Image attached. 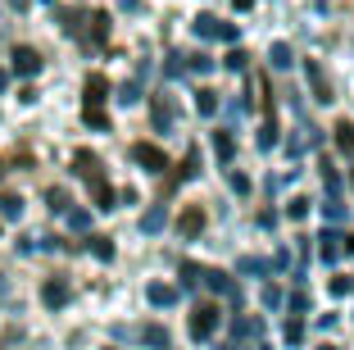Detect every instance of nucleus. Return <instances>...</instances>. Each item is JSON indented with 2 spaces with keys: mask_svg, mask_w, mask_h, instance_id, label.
<instances>
[{
  "mask_svg": "<svg viewBox=\"0 0 354 350\" xmlns=\"http://www.w3.org/2000/svg\"><path fill=\"white\" fill-rule=\"evenodd\" d=\"M300 337H304V319H300V314H295V319L286 323V341H291V346H295V341H300Z\"/></svg>",
  "mask_w": 354,
  "mask_h": 350,
  "instance_id": "obj_36",
  "label": "nucleus"
},
{
  "mask_svg": "<svg viewBox=\"0 0 354 350\" xmlns=\"http://www.w3.org/2000/svg\"><path fill=\"white\" fill-rule=\"evenodd\" d=\"M41 300H46L50 309H64V305H68V282H64V278H50V282L41 287Z\"/></svg>",
  "mask_w": 354,
  "mask_h": 350,
  "instance_id": "obj_8",
  "label": "nucleus"
},
{
  "mask_svg": "<svg viewBox=\"0 0 354 350\" xmlns=\"http://www.w3.org/2000/svg\"><path fill=\"white\" fill-rule=\"evenodd\" d=\"M191 32H196L200 42H236V23H223V19H214V14H196Z\"/></svg>",
  "mask_w": 354,
  "mask_h": 350,
  "instance_id": "obj_1",
  "label": "nucleus"
},
{
  "mask_svg": "<svg viewBox=\"0 0 354 350\" xmlns=\"http://www.w3.org/2000/svg\"><path fill=\"white\" fill-rule=\"evenodd\" d=\"M241 273H263V268H268V264H263V259H254V255H245V259H241Z\"/></svg>",
  "mask_w": 354,
  "mask_h": 350,
  "instance_id": "obj_37",
  "label": "nucleus"
},
{
  "mask_svg": "<svg viewBox=\"0 0 354 350\" xmlns=\"http://www.w3.org/2000/svg\"><path fill=\"white\" fill-rule=\"evenodd\" d=\"M146 346H155V350L164 346V350H168V332L159 328V323H150V328H146Z\"/></svg>",
  "mask_w": 354,
  "mask_h": 350,
  "instance_id": "obj_30",
  "label": "nucleus"
},
{
  "mask_svg": "<svg viewBox=\"0 0 354 350\" xmlns=\"http://www.w3.org/2000/svg\"><path fill=\"white\" fill-rule=\"evenodd\" d=\"M318 255H323L327 264H336V259H341V237H336L332 227H327L323 237H318Z\"/></svg>",
  "mask_w": 354,
  "mask_h": 350,
  "instance_id": "obj_12",
  "label": "nucleus"
},
{
  "mask_svg": "<svg viewBox=\"0 0 354 350\" xmlns=\"http://www.w3.org/2000/svg\"><path fill=\"white\" fill-rule=\"evenodd\" d=\"M82 123L95 128V132H109V114H104V105H86V110H82Z\"/></svg>",
  "mask_w": 354,
  "mask_h": 350,
  "instance_id": "obj_15",
  "label": "nucleus"
},
{
  "mask_svg": "<svg viewBox=\"0 0 354 350\" xmlns=\"http://www.w3.org/2000/svg\"><path fill=\"white\" fill-rule=\"evenodd\" d=\"M10 5H14V10H23V5H28V0H10Z\"/></svg>",
  "mask_w": 354,
  "mask_h": 350,
  "instance_id": "obj_44",
  "label": "nucleus"
},
{
  "mask_svg": "<svg viewBox=\"0 0 354 350\" xmlns=\"http://www.w3.org/2000/svg\"><path fill=\"white\" fill-rule=\"evenodd\" d=\"M146 296H150V305H155V309H164V305H173V300H177V291H173V287H164V282H150Z\"/></svg>",
  "mask_w": 354,
  "mask_h": 350,
  "instance_id": "obj_16",
  "label": "nucleus"
},
{
  "mask_svg": "<svg viewBox=\"0 0 354 350\" xmlns=\"http://www.w3.org/2000/svg\"><path fill=\"white\" fill-rule=\"evenodd\" d=\"M263 305L277 309V305H281V291H277V287H263Z\"/></svg>",
  "mask_w": 354,
  "mask_h": 350,
  "instance_id": "obj_40",
  "label": "nucleus"
},
{
  "mask_svg": "<svg viewBox=\"0 0 354 350\" xmlns=\"http://www.w3.org/2000/svg\"><path fill=\"white\" fill-rule=\"evenodd\" d=\"M323 350H332V346H323Z\"/></svg>",
  "mask_w": 354,
  "mask_h": 350,
  "instance_id": "obj_45",
  "label": "nucleus"
},
{
  "mask_svg": "<svg viewBox=\"0 0 354 350\" xmlns=\"http://www.w3.org/2000/svg\"><path fill=\"white\" fill-rule=\"evenodd\" d=\"M0 218H5V223H19L23 218V196L5 191V196H0Z\"/></svg>",
  "mask_w": 354,
  "mask_h": 350,
  "instance_id": "obj_13",
  "label": "nucleus"
},
{
  "mask_svg": "<svg viewBox=\"0 0 354 350\" xmlns=\"http://www.w3.org/2000/svg\"><path fill=\"white\" fill-rule=\"evenodd\" d=\"M86 246H91V255L104 259V264L114 259V241H109V237H86Z\"/></svg>",
  "mask_w": 354,
  "mask_h": 350,
  "instance_id": "obj_22",
  "label": "nucleus"
},
{
  "mask_svg": "<svg viewBox=\"0 0 354 350\" xmlns=\"http://www.w3.org/2000/svg\"><path fill=\"white\" fill-rule=\"evenodd\" d=\"M91 200H95V209H114L118 191H114V186H109V182H104V186H95V191H91Z\"/></svg>",
  "mask_w": 354,
  "mask_h": 350,
  "instance_id": "obj_23",
  "label": "nucleus"
},
{
  "mask_svg": "<svg viewBox=\"0 0 354 350\" xmlns=\"http://www.w3.org/2000/svg\"><path fill=\"white\" fill-rule=\"evenodd\" d=\"M46 205H50L55 214H64V209H68V191H64V186H50V191H46Z\"/></svg>",
  "mask_w": 354,
  "mask_h": 350,
  "instance_id": "obj_26",
  "label": "nucleus"
},
{
  "mask_svg": "<svg viewBox=\"0 0 354 350\" xmlns=\"http://www.w3.org/2000/svg\"><path fill=\"white\" fill-rule=\"evenodd\" d=\"M214 155H218L223 164H232V155H236V137H232L227 128H218V132H214Z\"/></svg>",
  "mask_w": 354,
  "mask_h": 350,
  "instance_id": "obj_11",
  "label": "nucleus"
},
{
  "mask_svg": "<svg viewBox=\"0 0 354 350\" xmlns=\"http://www.w3.org/2000/svg\"><path fill=\"white\" fill-rule=\"evenodd\" d=\"M268 64H272V69H291V46H286V42H272L268 46Z\"/></svg>",
  "mask_w": 354,
  "mask_h": 350,
  "instance_id": "obj_21",
  "label": "nucleus"
},
{
  "mask_svg": "<svg viewBox=\"0 0 354 350\" xmlns=\"http://www.w3.org/2000/svg\"><path fill=\"white\" fill-rule=\"evenodd\" d=\"M187 69L205 78V73H214V60H209V55H187Z\"/></svg>",
  "mask_w": 354,
  "mask_h": 350,
  "instance_id": "obj_29",
  "label": "nucleus"
},
{
  "mask_svg": "<svg viewBox=\"0 0 354 350\" xmlns=\"http://www.w3.org/2000/svg\"><path fill=\"white\" fill-rule=\"evenodd\" d=\"M159 227H164V205H155V209L141 214V232H159Z\"/></svg>",
  "mask_w": 354,
  "mask_h": 350,
  "instance_id": "obj_25",
  "label": "nucleus"
},
{
  "mask_svg": "<svg viewBox=\"0 0 354 350\" xmlns=\"http://www.w3.org/2000/svg\"><path fill=\"white\" fill-rule=\"evenodd\" d=\"M82 91H86V105H104L109 100V78H104V73H91Z\"/></svg>",
  "mask_w": 354,
  "mask_h": 350,
  "instance_id": "obj_9",
  "label": "nucleus"
},
{
  "mask_svg": "<svg viewBox=\"0 0 354 350\" xmlns=\"http://www.w3.org/2000/svg\"><path fill=\"white\" fill-rule=\"evenodd\" d=\"M68 223H73V227H77V232H82V227H86V223H91V214H86V209H68Z\"/></svg>",
  "mask_w": 354,
  "mask_h": 350,
  "instance_id": "obj_38",
  "label": "nucleus"
},
{
  "mask_svg": "<svg viewBox=\"0 0 354 350\" xmlns=\"http://www.w3.org/2000/svg\"><path fill=\"white\" fill-rule=\"evenodd\" d=\"M272 146H277V119H268L259 128V150H272Z\"/></svg>",
  "mask_w": 354,
  "mask_h": 350,
  "instance_id": "obj_27",
  "label": "nucleus"
},
{
  "mask_svg": "<svg viewBox=\"0 0 354 350\" xmlns=\"http://www.w3.org/2000/svg\"><path fill=\"white\" fill-rule=\"evenodd\" d=\"M245 60H250L245 51H232L227 60H223V69H227V73H241V69H245Z\"/></svg>",
  "mask_w": 354,
  "mask_h": 350,
  "instance_id": "obj_33",
  "label": "nucleus"
},
{
  "mask_svg": "<svg viewBox=\"0 0 354 350\" xmlns=\"http://www.w3.org/2000/svg\"><path fill=\"white\" fill-rule=\"evenodd\" d=\"M182 282H187V287H196V282H200V268L196 264H182Z\"/></svg>",
  "mask_w": 354,
  "mask_h": 350,
  "instance_id": "obj_39",
  "label": "nucleus"
},
{
  "mask_svg": "<svg viewBox=\"0 0 354 350\" xmlns=\"http://www.w3.org/2000/svg\"><path fill=\"white\" fill-rule=\"evenodd\" d=\"M5 87H10V73H5V69H0V91H5Z\"/></svg>",
  "mask_w": 354,
  "mask_h": 350,
  "instance_id": "obj_43",
  "label": "nucleus"
},
{
  "mask_svg": "<svg viewBox=\"0 0 354 350\" xmlns=\"http://www.w3.org/2000/svg\"><path fill=\"white\" fill-rule=\"evenodd\" d=\"M323 214L332 218V223H341V218H345V200H341V196H327V200H323Z\"/></svg>",
  "mask_w": 354,
  "mask_h": 350,
  "instance_id": "obj_28",
  "label": "nucleus"
},
{
  "mask_svg": "<svg viewBox=\"0 0 354 350\" xmlns=\"http://www.w3.org/2000/svg\"><path fill=\"white\" fill-rule=\"evenodd\" d=\"M214 328H218V309H214V305H196V309H191V337H196V341H209Z\"/></svg>",
  "mask_w": 354,
  "mask_h": 350,
  "instance_id": "obj_4",
  "label": "nucleus"
},
{
  "mask_svg": "<svg viewBox=\"0 0 354 350\" xmlns=\"http://www.w3.org/2000/svg\"><path fill=\"white\" fill-rule=\"evenodd\" d=\"M14 73H19V78H37V73H41V55L32 51V46H14Z\"/></svg>",
  "mask_w": 354,
  "mask_h": 350,
  "instance_id": "obj_6",
  "label": "nucleus"
},
{
  "mask_svg": "<svg viewBox=\"0 0 354 350\" xmlns=\"http://www.w3.org/2000/svg\"><path fill=\"white\" fill-rule=\"evenodd\" d=\"M59 28L68 32V37H77V32H82V14L77 10H59Z\"/></svg>",
  "mask_w": 354,
  "mask_h": 350,
  "instance_id": "obj_24",
  "label": "nucleus"
},
{
  "mask_svg": "<svg viewBox=\"0 0 354 350\" xmlns=\"http://www.w3.org/2000/svg\"><path fill=\"white\" fill-rule=\"evenodd\" d=\"M304 73H309L313 100H318V105H332L336 96H332V82H327V73H323V64H318V60H304Z\"/></svg>",
  "mask_w": 354,
  "mask_h": 350,
  "instance_id": "obj_5",
  "label": "nucleus"
},
{
  "mask_svg": "<svg viewBox=\"0 0 354 350\" xmlns=\"http://www.w3.org/2000/svg\"><path fill=\"white\" fill-rule=\"evenodd\" d=\"M132 164H141L146 173H164V168H173V164H168V155L159 150V146H150V141L132 146Z\"/></svg>",
  "mask_w": 354,
  "mask_h": 350,
  "instance_id": "obj_3",
  "label": "nucleus"
},
{
  "mask_svg": "<svg viewBox=\"0 0 354 350\" xmlns=\"http://www.w3.org/2000/svg\"><path fill=\"white\" fill-rule=\"evenodd\" d=\"M218 91H209V87H205V91H200L196 96V110H200V119H214V114H218Z\"/></svg>",
  "mask_w": 354,
  "mask_h": 350,
  "instance_id": "obj_17",
  "label": "nucleus"
},
{
  "mask_svg": "<svg viewBox=\"0 0 354 350\" xmlns=\"http://www.w3.org/2000/svg\"><path fill=\"white\" fill-rule=\"evenodd\" d=\"M177 232H182V237H200V232H205V209L200 205H187L182 209V218H177Z\"/></svg>",
  "mask_w": 354,
  "mask_h": 350,
  "instance_id": "obj_7",
  "label": "nucleus"
},
{
  "mask_svg": "<svg viewBox=\"0 0 354 350\" xmlns=\"http://www.w3.org/2000/svg\"><path fill=\"white\" fill-rule=\"evenodd\" d=\"M232 10H241V14H245V10H254V0H232Z\"/></svg>",
  "mask_w": 354,
  "mask_h": 350,
  "instance_id": "obj_42",
  "label": "nucleus"
},
{
  "mask_svg": "<svg viewBox=\"0 0 354 350\" xmlns=\"http://www.w3.org/2000/svg\"><path fill=\"white\" fill-rule=\"evenodd\" d=\"M46 5H50V0H46Z\"/></svg>",
  "mask_w": 354,
  "mask_h": 350,
  "instance_id": "obj_47",
  "label": "nucleus"
},
{
  "mask_svg": "<svg viewBox=\"0 0 354 350\" xmlns=\"http://www.w3.org/2000/svg\"><path fill=\"white\" fill-rule=\"evenodd\" d=\"M196 173H200V150H196V146H191V150H187V159L177 164V173L168 177V186H177V182H191V177H196Z\"/></svg>",
  "mask_w": 354,
  "mask_h": 350,
  "instance_id": "obj_10",
  "label": "nucleus"
},
{
  "mask_svg": "<svg viewBox=\"0 0 354 350\" xmlns=\"http://www.w3.org/2000/svg\"><path fill=\"white\" fill-rule=\"evenodd\" d=\"M164 73H168V78H182V73H187V55H168V64H164Z\"/></svg>",
  "mask_w": 354,
  "mask_h": 350,
  "instance_id": "obj_31",
  "label": "nucleus"
},
{
  "mask_svg": "<svg viewBox=\"0 0 354 350\" xmlns=\"http://www.w3.org/2000/svg\"><path fill=\"white\" fill-rule=\"evenodd\" d=\"M227 182H232V191H236V196H250V177H245V173H236V168H232Z\"/></svg>",
  "mask_w": 354,
  "mask_h": 350,
  "instance_id": "obj_32",
  "label": "nucleus"
},
{
  "mask_svg": "<svg viewBox=\"0 0 354 350\" xmlns=\"http://www.w3.org/2000/svg\"><path fill=\"white\" fill-rule=\"evenodd\" d=\"M91 42H95V46L109 42V14H104V10H95V14H91Z\"/></svg>",
  "mask_w": 354,
  "mask_h": 350,
  "instance_id": "obj_18",
  "label": "nucleus"
},
{
  "mask_svg": "<svg viewBox=\"0 0 354 350\" xmlns=\"http://www.w3.org/2000/svg\"><path fill=\"white\" fill-rule=\"evenodd\" d=\"M118 100H123V105H136V100H141V82H123Z\"/></svg>",
  "mask_w": 354,
  "mask_h": 350,
  "instance_id": "obj_34",
  "label": "nucleus"
},
{
  "mask_svg": "<svg viewBox=\"0 0 354 350\" xmlns=\"http://www.w3.org/2000/svg\"><path fill=\"white\" fill-rule=\"evenodd\" d=\"M200 278H205V287H209V291H227V296H232L227 273H218V268H200Z\"/></svg>",
  "mask_w": 354,
  "mask_h": 350,
  "instance_id": "obj_20",
  "label": "nucleus"
},
{
  "mask_svg": "<svg viewBox=\"0 0 354 350\" xmlns=\"http://www.w3.org/2000/svg\"><path fill=\"white\" fill-rule=\"evenodd\" d=\"M350 287H354L350 278H332V291H336V296H345V291H350Z\"/></svg>",
  "mask_w": 354,
  "mask_h": 350,
  "instance_id": "obj_41",
  "label": "nucleus"
},
{
  "mask_svg": "<svg viewBox=\"0 0 354 350\" xmlns=\"http://www.w3.org/2000/svg\"><path fill=\"white\" fill-rule=\"evenodd\" d=\"M173 119H177L173 100H168V96H155V123L159 128H173Z\"/></svg>",
  "mask_w": 354,
  "mask_h": 350,
  "instance_id": "obj_19",
  "label": "nucleus"
},
{
  "mask_svg": "<svg viewBox=\"0 0 354 350\" xmlns=\"http://www.w3.org/2000/svg\"><path fill=\"white\" fill-rule=\"evenodd\" d=\"M332 132H336V150H341V155H354V123H350V119H341Z\"/></svg>",
  "mask_w": 354,
  "mask_h": 350,
  "instance_id": "obj_14",
  "label": "nucleus"
},
{
  "mask_svg": "<svg viewBox=\"0 0 354 350\" xmlns=\"http://www.w3.org/2000/svg\"><path fill=\"white\" fill-rule=\"evenodd\" d=\"M350 182H354V173H350Z\"/></svg>",
  "mask_w": 354,
  "mask_h": 350,
  "instance_id": "obj_46",
  "label": "nucleus"
},
{
  "mask_svg": "<svg viewBox=\"0 0 354 350\" xmlns=\"http://www.w3.org/2000/svg\"><path fill=\"white\" fill-rule=\"evenodd\" d=\"M73 173L82 177V182L91 186V191H95V186H104V164L95 159L91 150H73Z\"/></svg>",
  "mask_w": 354,
  "mask_h": 350,
  "instance_id": "obj_2",
  "label": "nucleus"
},
{
  "mask_svg": "<svg viewBox=\"0 0 354 350\" xmlns=\"http://www.w3.org/2000/svg\"><path fill=\"white\" fill-rule=\"evenodd\" d=\"M286 214H291V218H304V214H309V196H295L291 205H286Z\"/></svg>",
  "mask_w": 354,
  "mask_h": 350,
  "instance_id": "obj_35",
  "label": "nucleus"
}]
</instances>
